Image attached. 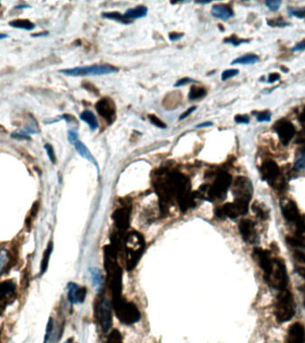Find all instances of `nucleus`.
I'll use <instances>...</instances> for the list:
<instances>
[{"instance_id":"nucleus-44","label":"nucleus","mask_w":305,"mask_h":343,"mask_svg":"<svg viewBox=\"0 0 305 343\" xmlns=\"http://www.w3.org/2000/svg\"><path fill=\"white\" fill-rule=\"evenodd\" d=\"M78 137L79 136H78V132L76 131H74V130H69L68 131V140L71 144L73 145L74 143H76L77 140H79Z\"/></svg>"},{"instance_id":"nucleus-37","label":"nucleus","mask_w":305,"mask_h":343,"mask_svg":"<svg viewBox=\"0 0 305 343\" xmlns=\"http://www.w3.org/2000/svg\"><path fill=\"white\" fill-rule=\"evenodd\" d=\"M224 42H225L226 43H229V44H232V45L235 46V47H237V46L241 45V44H243V43H247V42H249V41H248V39H241V38H238L237 37H236L235 35H233L231 37L226 38Z\"/></svg>"},{"instance_id":"nucleus-33","label":"nucleus","mask_w":305,"mask_h":343,"mask_svg":"<svg viewBox=\"0 0 305 343\" xmlns=\"http://www.w3.org/2000/svg\"><path fill=\"white\" fill-rule=\"evenodd\" d=\"M103 16L107 19H112V20H115V21L121 22L122 24H128V21L125 19L123 14H121L120 13H116V12H113V13H104Z\"/></svg>"},{"instance_id":"nucleus-6","label":"nucleus","mask_w":305,"mask_h":343,"mask_svg":"<svg viewBox=\"0 0 305 343\" xmlns=\"http://www.w3.org/2000/svg\"><path fill=\"white\" fill-rule=\"evenodd\" d=\"M269 286L277 291H284L288 289L289 284L288 269L286 264L282 260L274 258V269L271 276L265 280Z\"/></svg>"},{"instance_id":"nucleus-43","label":"nucleus","mask_w":305,"mask_h":343,"mask_svg":"<svg viewBox=\"0 0 305 343\" xmlns=\"http://www.w3.org/2000/svg\"><path fill=\"white\" fill-rule=\"evenodd\" d=\"M234 119H235L236 124L248 125L250 123V117L247 114H237Z\"/></svg>"},{"instance_id":"nucleus-50","label":"nucleus","mask_w":305,"mask_h":343,"mask_svg":"<svg viewBox=\"0 0 305 343\" xmlns=\"http://www.w3.org/2000/svg\"><path fill=\"white\" fill-rule=\"evenodd\" d=\"M295 143L299 144V143H305V128L302 129L301 132H299L298 137Z\"/></svg>"},{"instance_id":"nucleus-58","label":"nucleus","mask_w":305,"mask_h":343,"mask_svg":"<svg viewBox=\"0 0 305 343\" xmlns=\"http://www.w3.org/2000/svg\"><path fill=\"white\" fill-rule=\"evenodd\" d=\"M303 306H304V308H305V300H304V303H303Z\"/></svg>"},{"instance_id":"nucleus-31","label":"nucleus","mask_w":305,"mask_h":343,"mask_svg":"<svg viewBox=\"0 0 305 343\" xmlns=\"http://www.w3.org/2000/svg\"><path fill=\"white\" fill-rule=\"evenodd\" d=\"M10 256L8 251L3 249H0V274L3 272L4 269L6 268L7 264L9 262Z\"/></svg>"},{"instance_id":"nucleus-12","label":"nucleus","mask_w":305,"mask_h":343,"mask_svg":"<svg viewBox=\"0 0 305 343\" xmlns=\"http://www.w3.org/2000/svg\"><path fill=\"white\" fill-rule=\"evenodd\" d=\"M274 130L281 143L285 146L288 145V143L291 142L296 133L294 125L286 119H281L277 121L274 125Z\"/></svg>"},{"instance_id":"nucleus-35","label":"nucleus","mask_w":305,"mask_h":343,"mask_svg":"<svg viewBox=\"0 0 305 343\" xmlns=\"http://www.w3.org/2000/svg\"><path fill=\"white\" fill-rule=\"evenodd\" d=\"M53 330H54V320L52 317H50L47 325V329H46L45 339H44V343H48L51 338L52 335Z\"/></svg>"},{"instance_id":"nucleus-21","label":"nucleus","mask_w":305,"mask_h":343,"mask_svg":"<svg viewBox=\"0 0 305 343\" xmlns=\"http://www.w3.org/2000/svg\"><path fill=\"white\" fill-rule=\"evenodd\" d=\"M211 13L212 16L219 18L223 21L229 20L234 15L232 9L225 5H215L212 7Z\"/></svg>"},{"instance_id":"nucleus-32","label":"nucleus","mask_w":305,"mask_h":343,"mask_svg":"<svg viewBox=\"0 0 305 343\" xmlns=\"http://www.w3.org/2000/svg\"><path fill=\"white\" fill-rule=\"evenodd\" d=\"M105 343H123L122 333H120L118 330H113Z\"/></svg>"},{"instance_id":"nucleus-54","label":"nucleus","mask_w":305,"mask_h":343,"mask_svg":"<svg viewBox=\"0 0 305 343\" xmlns=\"http://www.w3.org/2000/svg\"><path fill=\"white\" fill-rule=\"evenodd\" d=\"M299 121L301 122V123H302V124H305V108H303V110H302V113L300 114V115H299Z\"/></svg>"},{"instance_id":"nucleus-20","label":"nucleus","mask_w":305,"mask_h":343,"mask_svg":"<svg viewBox=\"0 0 305 343\" xmlns=\"http://www.w3.org/2000/svg\"><path fill=\"white\" fill-rule=\"evenodd\" d=\"M287 343H305V327L302 324L296 322L289 327Z\"/></svg>"},{"instance_id":"nucleus-2","label":"nucleus","mask_w":305,"mask_h":343,"mask_svg":"<svg viewBox=\"0 0 305 343\" xmlns=\"http://www.w3.org/2000/svg\"><path fill=\"white\" fill-rule=\"evenodd\" d=\"M295 315V302L291 291H279L275 304V316L279 324L290 321Z\"/></svg>"},{"instance_id":"nucleus-11","label":"nucleus","mask_w":305,"mask_h":343,"mask_svg":"<svg viewBox=\"0 0 305 343\" xmlns=\"http://www.w3.org/2000/svg\"><path fill=\"white\" fill-rule=\"evenodd\" d=\"M248 208H249L238 204V203L234 201L233 203H227L221 208H219L216 210V215L220 218H227L228 217V218L230 219H236L239 215L247 214Z\"/></svg>"},{"instance_id":"nucleus-36","label":"nucleus","mask_w":305,"mask_h":343,"mask_svg":"<svg viewBox=\"0 0 305 343\" xmlns=\"http://www.w3.org/2000/svg\"><path fill=\"white\" fill-rule=\"evenodd\" d=\"M288 14L300 19H304L305 18V8H289L288 9Z\"/></svg>"},{"instance_id":"nucleus-46","label":"nucleus","mask_w":305,"mask_h":343,"mask_svg":"<svg viewBox=\"0 0 305 343\" xmlns=\"http://www.w3.org/2000/svg\"><path fill=\"white\" fill-rule=\"evenodd\" d=\"M293 52H296V51H304L305 50V39L302 42H298L296 45L291 49Z\"/></svg>"},{"instance_id":"nucleus-4","label":"nucleus","mask_w":305,"mask_h":343,"mask_svg":"<svg viewBox=\"0 0 305 343\" xmlns=\"http://www.w3.org/2000/svg\"><path fill=\"white\" fill-rule=\"evenodd\" d=\"M260 173L263 180H265L271 187L277 191H283L286 187V178L281 172L277 163L273 160L264 161L260 167Z\"/></svg>"},{"instance_id":"nucleus-57","label":"nucleus","mask_w":305,"mask_h":343,"mask_svg":"<svg viewBox=\"0 0 305 343\" xmlns=\"http://www.w3.org/2000/svg\"><path fill=\"white\" fill-rule=\"evenodd\" d=\"M73 338H70V339L66 340V343H73Z\"/></svg>"},{"instance_id":"nucleus-16","label":"nucleus","mask_w":305,"mask_h":343,"mask_svg":"<svg viewBox=\"0 0 305 343\" xmlns=\"http://www.w3.org/2000/svg\"><path fill=\"white\" fill-rule=\"evenodd\" d=\"M281 213L285 220L289 224H295L302 217V214L299 210L297 204L294 200H288L281 203Z\"/></svg>"},{"instance_id":"nucleus-19","label":"nucleus","mask_w":305,"mask_h":343,"mask_svg":"<svg viewBox=\"0 0 305 343\" xmlns=\"http://www.w3.org/2000/svg\"><path fill=\"white\" fill-rule=\"evenodd\" d=\"M129 216H130V208L127 207L119 208L118 210L115 212L113 219L120 232H125L128 229L129 225Z\"/></svg>"},{"instance_id":"nucleus-47","label":"nucleus","mask_w":305,"mask_h":343,"mask_svg":"<svg viewBox=\"0 0 305 343\" xmlns=\"http://www.w3.org/2000/svg\"><path fill=\"white\" fill-rule=\"evenodd\" d=\"M189 83H194V80H192L190 78H183V79H181V80H178L177 83L175 84L174 86L175 87H181L186 85V84H189Z\"/></svg>"},{"instance_id":"nucleus-49","label":"nucleus","mask_w":305,"mask_h":343,"mask_svg":"<svg viewBox=\"0 0 305 343\" xmlns=\"http://www.w3.org/2000/svg\"><path fill=\"white\" fill-rule=\"evenodd\" d=\"M195 109H197L195 107H192V108H188L187 111L184 112L183 114H181V116H180V120H184V119H186V118H187L188 115H190Z\"/></svg>"},{"instance_id":"nucleus-15","label":"nucleus","mask_w":305,"mask_h":343,"mask_svg":"<svg viewBox=\"0 0 305 343\" xmlns=\"http://www.w3.org/2000/svg\"><path fill=\"white\" fill-rule=\"evenodd\" d=\"M286 241L293 249V255L295 259L305 263V238L302 235L294 234L288 236Z\"/></svg>"},{"instance_id":"nucleus-59","label":"nucleus","mask_w":305,"mask_h":343,"mask_svg":"<svg viewBox=\"0 0 305 343\" xmlns=\"http://www.w3.org/2000/svg\"><path fill=\"white\" fill-rule=\"evenodd\" d=\"M0 6H1V4H0Z\"/></svg>"},{"instance_id":"nucleus-55","label":"nucleus","mask_w":305,"mask_h":343,"mask_svg":"<svg viewBox=\"0 0 305 343\" xmlns=\"http://www.w3.org/2000/svg\"><path fill=\"white\" fill-rule=\"evenodd\" d=\"M27 7H30L29 6H26V5H20V6H17L15 7L16 9H20V8H27Z\"/></svg>"},{"instance_id":"nucleus-10","label":"nucleus","mask_w":305,"mask_h":343,"mask_svg":"<svg viewBox=\"0 0 305 343\" xmlns=\"http://www.w3.org/2000/svg\"><path fill=\"white\" fill-rule=\"evenodd\" d=\"M253 257L256 261L260 269L264 271V280L271 276L274 269V258H272L270 251L260 248L253 250Z\"/></svg>"},{"instance_id":"nucleus-34","label":"nucleus","mask_w":305,"mask_h":343,"mask_svg":"<svg viewBox=\"0 0 305 343\" xmlns=\"http://www.w3.org/2000/svg\"><path fill=\"white\" fill-rule=\"evenodd\" d=\"M267 24L269 26L271 27H278V28H283V27H287L289 26L290 24H288V22L285 21L282 18H276V19H271V20H268Z\"/></svg>"},{"instance_id":"nucleus-29","label":"nucleus","mask_w":305,"mask_h":343,"mask_svg":"<svg viewBox=\"0 0 305 343\" xmlns=\"http://www.w3.org/2000/svg\"><path fill=\"white\" fill-rule=\"evenodd\" d=\"M294 168L295 170L305 171V147L298 149L296 152Z\"/></svg>"},{"instance_id":"nucleus-40","label":"nucleus","mask_w":305,"mask_h":343,"mask_svg":"<svg viewBox=\"0 0 305 343\" xmlns=\"http://www.w3.org/2000/svg\"><path fill=\"white\" fill-rule=\"evenodd\" d=\"M281 4L282 2L280 0H268L265 2V5L267 6L268 8L273 12H276L279 9Z\"/></svg>"},{"instance_id":"nucleus-28","label":"nucleus","mask_w":305,"mask_h":343,"mask_svg":"<svg viewBox=\"0 0 305 343\" xmlns=\"http://www.w3.org/2000/svg\"><path fill=\"white\" fill-rule=\"evenodd\" d=\"M9 25L14 28L23 29L25 31H31L35 28V25L32 22L25 20V19H18V20L11 21Z\"/></svg>"},{"instance_id":"nucleus-7","label":"nucleus","mask_w":305,"mask_h":343,"mask_svg":"<svg viewBox=\"0 0 305 343\" xmlns=\"http://www.w3.org/2000/svg\"><path fill=\"white\" fill-rule=\"evenodd\" d=\"M235 202L249 207L250 200L253 197V188L251 180L246 177H238L234 184Z\"/></svg>"},{"instance_id":"nucleus-39","label":"nucleus","mask_w":305,"mask_h":343,"mask_svg":"<svg viewBox=\"0 0 305 343\" xmlns=\"http://www.w3.org/2000/svg\"><path fill=\"white\" fill-rule=\"evenodd\" d=\"M239 73V71L237 69H229L225 70L223 73H222V80H229L230 78L236 76Z\"/></svg>"},{"instance_id":"nucleus-27","label":"nucleus","mask_w":305,"mask_h":343,"mask_svg":"<svg viewBox=\"0 0 305 343\" xmlns=\"http://www.w3.org/2000/svg\"><path fill=\"white\" fill-rule=\"evenodd\" d=\"M252 209H253V213L255 214L257 217L260 218V220H263V221L268 220L269 217H270V211H269V209L265 208L263 204L254 203L253 205Z\"/></svg>"},{"instance_id":"nucleus-22","label":"nucleus","mask_w":305,"mask_h":343,"mask_svg":"<svg viewBox=\"0 0 305 343\" xmlns=\"http://www.w3.org/2000/svg\"><path fill=\"white\" fill-rule=\"evenodd\" d=\"M75 149H76L77 152L79 153L81 157H83L85 159L89 160L90 162L94 164L95 167H97V169H98V166H97V162L95 159L93 155L91 154L90 149H88L87 146L85 145L83 143H81L80 140H77L76 143L73 144Z\"/></svg>"},{"instance_id":"nucleus-48","label":"nucleus","mask_w":305,"mask_h":343,"mask_svg":"<svg viewBox=\"0 0 305 343\" xmlns=\"http://www.w3.org/2000/svg\"><path fill=\"white\" fill-rule=\"evenodd\" d=\"M280 79V75L277 73H271L269 75V79H268V84H274L277 80Z\"/></svg>"},{"instance_id":"nucleus-38","label":"nucleus","mask_w":305,"mask_h":343,"mask_svg":"<svg viewBox=\"0 0 305 343\" xmlns=\"http://www.w3.org/2000/svg\"><path fill=\"white\" fill-rule=\"evenodd\" d=\"M44 149H46V151H47V154H48V156H49L50 161L52 162V164H56V153H55V150H54V148H53L52 145H50L49 143H47V144L44 146Z\"/></svg>"},{"instance_id":"nucleus-13","label":"nucleus","mask_w":305,"mask_h":343,"mask_svg":"<svg viewBox=\"0 0 305 343\" xmlns=\"http://www.w3.org/2000/svg\"><path fill=\"white\" fill-rule=\"evenodd\" d=\"M240 234L244 240L248 244H257L260 241V238L257 232L255 224L250 219H243L239 223Z\"/></svg>"},{"instance_id":"nucleus-30","label":"nucleus","mask_w":305,"mask_h":343,"mask_svg":"<svg viewBox=\"0 0 305 343\" xmlns=\"http://www.w3.org/2000/svg\"><path fill=\"white\" fill-rule=\"evenodd\" d=\"M205 95H206V90L204 88L192 86L188 93V98L191 100H195V99H199V98L205 97Z\"/></svg>"},{"instance_id":"nucleus-9","label":"nucleus","mask_w":305,"mask_h":343,"mask_svg":"<svg viewBox=\"0 0 305 343\" xmlns=\"http://www.w3.org/2000/svg\"><path fill=\"white\" fill-rule=\"evenodd\" d=\"M231 184V176L228 173H222L216 179L212 185L208 196L210 199H223L225 198L227 192L229 191Z\"/></svg>"},{"instance_id":"nucleus-45","label":"nucleus","mask_w":305,"mask_h":343,"mask_svg":"<svg viewBox=\"0 0 305 343\" xmlns=\"http://www.w3.org/2000/svg\"><path fill=\"white\" fill-rule=\"evenodd\" d=\"M12 138L17 139H31V137L27 133L24 132H14L12 133Z\"/></svg>"},{"instance_id":"nucleus-56","label":"nucleus","mask_w":305,"mask_h":343,"mask_svg":"<svg viewBox=\"0 0 305 343\" xmlns=\"http://www.w3.org/2000/svg\"><path fill=\"white\" fill-rule=\"evenodd\" d=\"M8 38V35L7 34H0V39H3V38Z\"/></svg>"},{"instance_id":"nucleus-51","label":"nucleus","mask_w":305,"mask_h":343,"mask_svg":"<svg viewBox=\"0 0 305 343\" xmlns=\"http://www.w3.org/2000/svg\"><path fill=\"white\" fill-rule=\"evenodd\" d=\"M183 37V34H181V33H176V32H172V33H170L169 35V38H170L171 42H176L178 39L182 38Z\"/></svg>"},{"instance_id":"nucleus-41","label":"nucleus","mask_w":305,"mask_h":343,"mask_svg":"<svg viewBox=\"0 0 305 343\" xmlns=\"http://www.w3.org/2000/svg\"><path fill=\"white\" fill-rule=\"evenodd\" d=\"M257 121L259 123H267L271 120V113L270 111L260 112L256 115Z\"/></svg>"},{"instance_id":"nucleus-23","label":"nucleus","mask_w":305,"mask_h":343,"mask_svg":"<svg viewBox=\"0 0 305 343\" xmlns=\"http://www.w3.org/2000/svg\"><path fill=\"white\" fill-rule=\"evenodd\" d=\"M147 8L146 7H136L135 8H130L125 12L123 14L125 19L127 21L129 20H136V19H140V18L145 17L147 14Z\"/></svg>"},{"instance_id":"nucleus-26","label":"nucleus","mask_w":305,"mask_h":343,"mask_svg":"<svg viewBox=\"0 0 305 343\" xmlns=\"http://www.w3.org/2000/svg\"><path fill=\"white\" fill-rule=\"evenodd\" d=\"M259 56L254 54H247L233 60L231 65H254L259 62Z\"/></svg>"},{"instance_id":"nucleus-52","label":"nucleus","mask_w":305,"mask_h":343,"mask_svg":"<svg viewBox=\"0 0 305 343\" xmlns=\"http://www.w3.org/2000/svg\"><path fill=\"white\" fill-rule=\"evenodd\" d=\"M295 272L297 273V274L301 276V277L305 281V268L304 267H296V269H295Z\"/></svg>"},{"instance_id":"nucleus-5","label":"nucleus","mask_w":305,"mask_h":343,"mask_svg":"<svg viewBox=\"0 0 305 343\" xmlns=\"http://www.w3.org/2000/svg\"><path fill=\"white\" fill-rule=\"evenodd\" d=\"M59 72L69 76H98L117 73L118 69L110 65H94L60 70Z\"/></svg>"},{"instance_id":"nucleus-18","label":"nucleus","mask_w":305,"mask_h":343,"mask_svg":"<svg viewBox=\"0 0 305 343\" xmlns=\"http://www.w3.org/2000/svg\"><path fill=\"white\" fill-rule=\"evenodd\" d=\"M16 290V285L12 280L0 281V308H5Z\"/></svg>"},{"instance_id":"nucleus-53","label":"nucleus","mask_w":305,"mask_h":343,"mask_svg":"<svg viewBox=\"0 0 305 343\" xmlns=\"http://www.w3.org/2000/svg\"><path fill=\"white\" fill-rule=\"evenodd\" d=\"M212 122H205V123H202V124L197 125L195 127L197 128H205V127H209V126H212Z\"/></svg>"},{"instance_id":"nucleus-17","label":"nucleus","mask_w":305,"mask_h":343,"mask_svg":"<svg viewBox=\"0 0 305 343\" xmlns=\"http://www.w3.org/2000/svg\"><path fill=\"white\" fill-rule=\"evenodd\" d=\"M68 299L72 304L83 303L87 297V289L81 287L74 283H70L68 285Z\"/></svg>"},{"instance_id":"nucleus-24","label":"nucleus","mask_w":305,"mask_h":343,"mask_svg":"<svg viewBox=\"0 0 305 343\" xmlns=\"http://www.w3.org/2000/svg\"><path fill=\"white\" fill-rule=\"evenodd\" d=\"M80 118L81 121L85 122L90 126V128L92 131H95V130H97L98 128V125H98V121H97L96 115L91 110H84L80 114Z\"/></svg>"},{"instance_id":"nucleus-3","label":"nucleus","mask_w":305,"mask_h":343,"mask_svg":"<svg viewBox=\"0 0 305 343\" xmlns=\"http://www.w3.org/2000/svg\"><path fill=\"white\" fill-rule=\"evenodd\" d=\"M113 307L115 309L117 318L124 325H133L139 322L141 318V314L138 307L132 303L127 301L123 298H113Z\"/></svg>"},{"instance_id":"nucleus-14","label":"nucleus","mask_w":305,"mask_h":343,"mask_svg":"<svg viewBox=\"0 0 305 343\" xmlns=\"http://www.w3.org/2000/svg\"><path fill=\"white\" fill-rule=\"evenodd\" d=\"M96 109L97 113L100 114L101 117L104 118L108 124H112L115 120L116 116V109L115 103L111 98L104 97L96 104Z\"/></svg>"},{"instance_id":"nucleus-8","label":"nucleus","mask_w":305,"mask_h":343,"mask_svg":"<svg viewBox=\"0 0 305 343\" xmlns=\"http://www.w3.org/2000/svg\"><path fill=\"white\" fill-rule=\"evenodd\" d=\"M113 303L107 298L101 300L97 311V322L99 324L101 329L104 333H107L113 326V315H112Z\"/></svg>"},{"instance_id":"nucleus-1","label":"nucleus","mask_w":305,"mask_h":343,"mask_svg":"<svg viewBox=\"0 0 305 343\" xmlns=\"http://www.w3.org/2000/svg\"><path fill=\"white\" fill-rule=\"evenodd\" d=\"M145 246L146 243L141 233L132 232L127 235L124 243L127 270L132 271L135 268L143 255Z\"/></svg>"},{"instance_id":"nucleus-25","label":"nucleus","mask_w":305,"mask_h":343,"mask_svg":"<svg viewBox=\"0 0 305 343\" xmlns=\"http://www.w3.org/2000/svg\"><path fill=\"white\" fill-rule=\"evenodd\" d=\"M53 252V243H49V245L47 247L44 253H43V257H42L41 263H40V275H43L45 274L48 268H49V260L51 257V254Z\"/></svg>"},{"instance_id":"nucleus-42","label":"nucleus","mask_w":305,"mask_h":343,"mask_svg":"<svg viewBox=\"0 0 305 343\" xmlns=\"http://www.w3.org/2000/svg\"><path fill=\"white\" fill-rule=\"evenodd\" d=\"M148 118H149L150 122L152 123V125H156V127L161 129L166 128V125L163 124V122L161 121L159 118L156 117V115L149 114Z\"/></svg>"}]
</instances>
